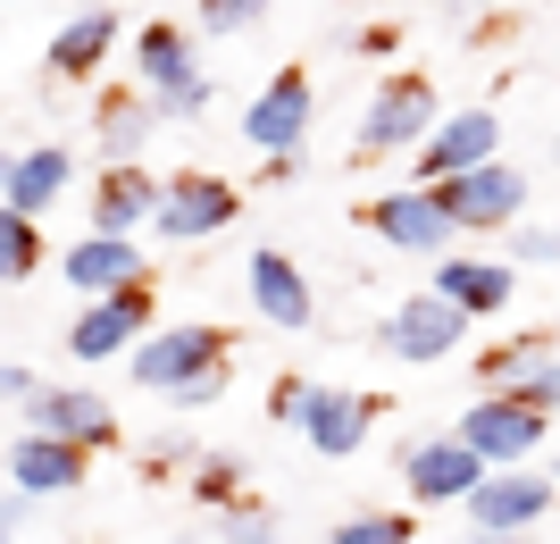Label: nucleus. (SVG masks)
<instances>
[{
	"label": "nucleus",
	"mask_w": 560,
	"mask_h": 544,
	"mask_svg": "<svg viewBox=\"0 0 560 544\" xmlns=\"http://www.w3.org/2000/svg\"><path fill=\"white\" fill-rule=\"evenodd\" d=\"M277 419H284V427H302L310 452H327V461H351V452L369 444V419H376V410L360 403V394H343V385L284 378V385H277Z\"/></svg>",
	"instance_id": "obj_4"
},
{
	"label": "nucleus",
	"mask_w": 560,
	"mask_h": 544,
	"mask_svg": "<svg viewBox=\"0 0 560 544\" xmlns=\"http://www.w3.org/2000/svg\"><path fill=\"white\" fill-rule=\"evenodd\" d=\"M0 394H9V410H18V419H34V403H43L50 385L34 378V369H25V360H9V369H0Z\"/></svg>",
	"instance_id": "obj_30"
},
{
	"label": "nucleus",
	"mask_w": 560,
	"mask_h": 544,
	"mask_svg": "<svg viewBox=\"0 0 560 544\" xmlns=\"http://www.w3.org/2000/svg\"><path fill=\"white\" fill-rule=\"evenodd\" d=\"M310 109H318V93H310L302 68L268 76V84H259V101L243 109V142H252V151H268V160H284V151H302Z\"/></svg>",
	"instance_id": "obj_10"
},
{
	"label": "nucleus",
	"mask_w": 560,
	"mask_h": 544,
	"mask_svg": "<svg viewBox=\"0 0 560 544\" xmlns=\"http://www.w3.org/2000/svg\"><path fill=\"white\" fill-rule=\"evenodd\" d=\"M327 544H410V520H401V511H360V520H343Z\"/></svg>",
	"instance_id": "obj_25"
},
{
	"label": "nucleus",
	"mask_w": 560,
	"mask_h": 544,
	"mask_svg": "<svg viewBox=\"0 0 560 544\" xmlns=\"http://www.w3.org/2000/svg\"><path fill=\"white\" fill-rule=\"evenodd\" d=\"M59 277L84 293V302H109L126 285H142V243H117V235H84L59 252Z\"/></svg>",
	"instance_id": "obj_15"
},
{
	"label": "nucleus",
	"mask_w": 560,
	"mask_h": 544,
	"mask_svg": "<svg viewBox=\"0 0 560 544\" xmlns=\"http://www.w3.org/2000/svg\"><path fill=\"white\" fill-rule=\"evenodd\" d=\"M360 227H369L376 243H394V252H427V261H452V210H444V193H427V185H410V193H376L369 210H360Z\"/></svg>",
	"instance_id": "obj_6"
},
{
	"label": "nucleus",
	"mask_w": 560,
	"mask_h": 544,
	"mask_svg": "<svg viewBox=\"0 0 560 544\" xmlns=\"http://www.w3.org/2000/svg\"><path fill=\"white\" fill-rule=\"evenodd\" d=\"M468 319L460 302H444L435 285H419V293H401L394 310H385V327H376V344L394 360H410V369H435V360H452V352H468Z\"/></svg>",
	"instance_id": "obj_3"
},
{
	"label": "nucleus",
	"mask_w": 560,
	"mask_h": 544,
	"mask_svg": "<svg viewBox=\"0 0 560 544\" xmlns=\"http://www.w3.org/2000/svg\"><path fill=\"white\" fill-rule=\"evenodd\" d=\"M135 68H142V93H176V84H192V34L185 25H167V18H151L135 34Z\"/></svg>",
	"instance_id": "obj_22"
},
{
	"label": "nucleus",
	"mask_w": 560,
	"mask_h": 544,
	"mask_svg": "<svg viewBox=\"0 0 560 544\" xmlns=\"http://www.w3.org/2000/svg\"><path fill=\"white\" fill-rule=\"evenodd\" d=\"M552 486L560 477H536V470H493L477 495H468V520L486 536H527V528L552 511Z\"/></svg>",
	"instance_id": "obj_13"
},
{
	"label": "nucleus",
	"mask_w": 560,
	"mask_h": 544,
	"mask_svg": "<svg viewBox=\"0 0 560 544\" xmlns=\"http://www.w3.org/2000/svg\"><path fill=\"white\" fill-rule=\"evenodd\" d=\"M151 109H160V118H201V109H210V76H192L176 93H151Z\"/></svg>",
	"instance_id": "obj_31"
},
{
	"label": "nucleus",
	"mask_w": 560,
	"mask_h": 544,
	"mask_svg": "<svg viewBox=\"0 0 560 544\" xmlns=\"http://www.w3.org/2000/svg\"><path fill=\"white\" fill-rule=\"evenodd\" d=\"M9 9H34V0H9Z\"/></svg>",
	"instance_id": "obj_35"
},
{
	"label": "nucleus",
	"mask_w": 560,
	"mask_h": 544,
	"mask_svg": "<svg viewBox=\"0 0 560 544\" xmlns=\"http://www.w3.org/2000/svg\"><path fill=\"white\" fill-rule=\"evenodd\" d=\"M435 293L444 302H460L468 319H502L511 310V293H518V277H511V261H435Z\"/></svg>",
	"instance_id": "obj_18"
},
{
	"label": "nucleus",
	"mask_w": 560,
	"mask_h": 544,
	"mask_svg": "<svg viewBox=\"0 0 560 544\" xmlns=\"http://www.w3.org/2000/svg\"><path fill=\"white\" fill-rule=\"evenodd\" d=\"M176 544H201V536H176Z\"/></svg>",
	"instance_id": "obj_36"
},
{
	"label": "nucleus",
	"mask_w": 560,
	"mask_h": 544,
	"mask_svg": "<svg viewBox=\"0 0 560 544\" xmlns=\"http://www.w3.org/2000/svg\"><path fill=\"white\" fill-rule=\"evenodd\" d=\"M493 160H502V118H493V109H444V126H435L427 151H419V185L435 193V185L477 176V167H493Z\"/></svg>",
	"instance_id": "obj_9"
},
{
	"label": "nucleus",
	"mask_w": 560,
	"mask_h": 544,
	"mask_svg": "<svg viewBox=\"0 0 560 544\" xmlns=\"http://www.w3.org/2000/svg\"><path fill=\"white\" fill-rule=\"evenodd\" d=\"M25 436H59V444L93 452V444L117 436V410L101 394H84V385H50L43 403H34V419H25Z\"/></svg>",
	"instance_id": "obj_16"
},
{
	"label": "nucleus",
	"mask_w": 560,
	"mask_h": 544,
	"mask_svg": "<svg viewBox=\"0 0 560 544\" xmlns=\"http://www.w3.org/2000/svg\"><path fill=\"white\" fill-rule=\"evenodd\" d=\"M75 477H84V452L59 444V436H18V444H9V486H18L25 502L34 495H68Z\"/></svg>",
	"instance_id": "obj_19"
},
{
	"label": "nucleus",
	"mask_w": 560,
	"mask_h": 544,
	"mask_svg": "<svg viewBox=\"0 0 560 544\" xmlns=\"http://www.w3.org/2000/svg\"><path fill=\"white\" fill-rule=\"evenodd\" d=\"M34 261H43V235H34V218H9V210H0V268H9V285L34 277Z\"/></svg>",
	"instance_id": "obj_24"
},
{
	"label": "nucleus",
	"mask_w": 560,
	"mask_h": 544,
	"mask_svg": "<svg viewBox=\"0 0 560 544\" xmlns=\"http://www.w3.org/2000/svg\"><path fill=\"white\" fill-rule=\"evenodd\" d=\"M160 201H167V185L151 176V167H135V160L101 167V185H93V235L135 243V227H160Z\"/></svg>",
	"instance_id": "obj_14"
},
{
	"label": "nucleus",
	"mask_w": 560,
	"mask_h": 544,
	"mask_svg": "<svg viewBox=\"0 0 560 544\" xmlns=\"http://www.w3.org/2000/svg\"><path fill=\"white\" fill-rule=\"evenodd\" d=\"M126 369H135L142 394H167L176 410H201V403H218V385H226V335L218 327H160Z\"/></svg>",
	"instance_id": "obj_1"
},
{
	"label": "nucleus",
	"mask_w": 560,
	"mask_h": 544,
	"mask_svg": "<svg viewBox=\"0 0 560 544\" xmlns=\"http://www.w3.org/2000/svg\"><path fill=\"white\" fill-rule=\"evenodd\" d=\"M234 210H243V193H234L226 176H201V167H185V176H167L160 235H167V243H210L218 227H234Z\"/></svg>",
	"instance_id": "obj_11"
},
{
	"label": "nucleus",
	"mask_w": 560,
	"mask_h": 544,
	"mask_svg": "<svg viewBox=\"0 0 560 544\" xmlns=\"http://www.w3.org/2000/svg\"><path fill=\"white\" fill-rule=\"evenodd\" d=\"M435 193H444V210H452L460 235H511V227H527V176H518L511 160L477 167V176H452V185H435Z\"/></svg>",
	"instance_id": "obj_7"
},
{
	"label": "nucleus",
	"mask_w": 560,
	"mask_h": 544,
	"mask_svg": "<svg viewBox=\"0 0 560 544\" xmlns=\"http://www.w3.org/2000/svg\"><path fill=\"white\" fill-rule=\"evenodd\" d=\"M552 477H560V470H552Z\"/></svg>",
	"instance_id": "obj_38"
},
{
	"label": "nucleus",
	"mask_w": 560,
	"mask_h": 544,
	"mask_svg": "<svg viewBox=\"0 0 560 544\" xmlns=\"http://www.w3.org/2000/svg\"><path fill=\"white\" fill-rule=\"evenodd\" d=\"M486 477L493 470L460 444V436H419V444L401 452V486H410L419 502H468Z\"/></svg>",
	"instance_id": "obj_12"
},
{
	"label": "nucleus",
	"mask_w": 560,
	"mask_h": 544,
	"mask_svg": "<svg viewBox=\"0 0 560 544\" xmlns=\"http://www.w3.org/2000/svg\"><path fill=\"white\" fill-rule=\"evenodd\" d=\"M268 18V0H201V34H252Z\"/></svg>",
	"instance_id": "obj_26"
},
{
	"label": "nucleus",
	"mask_w": 560,
	"mask_h": 544,
	"mask_svg": "<svg viewBox=\"0 0 560 544\" xmlns=\"http://www.w3.org/2000/svg\"><path fill=\"white\" fill-rule=\"evenodd\" d=\"M226 544H277V536H268V520H252V511H243V520H226Z\"/></svg>",
	"instance_id": "obj_32"
},
{
	"label": "nucleus",
	"mask_w": 560,
	"mask_h": 544,
	"mask_svg": "<svg viewBox=\"0 0 560 544\" xmlns=\"http://www.w3.org/2000/svg\"><path fill=\"white\" fill-rule=\"evenodd\" d=\"M468 544H527V536H486V528H477V536H468Z\"/></svg>",
	"instance_id": "obj_34"
},
{
	"label": "nucleus",
	"mask_w": 560,
	"mask_h": 544,
	"mask_svg": "<svg viewBox=\"0 0 560 544\" xmlns=\"http://www.w3.org/2000/svg\"><path fill=\"white\" fill-rule=\"evenodd\" d=\"M552 344H544V335H518V344H502V352H486L477 360V385H486V394H527V403H536L544 394V378H552Z\"/></svg>",
	"instance_id": "obj_23"
},
{
	"label": "nucleus",
	"mask_w": 560,
	"mask_h": 544,
	"mask_svg": "<svg viewBox=\"0 0 560 544\" xmlns=\"http://www.w3.org/2000/svg\"><path fill=\"white\" fill-rule=\"evenodd\" d=\"M452 9H468V0H452Z\"/></svg>",
	"instance_id": "obj_37"
},
{
	"label": "nucleus",
	"mask_w": 560,
	"mask_h": 544,
	"mask_svg": "<svg viewBox=\"0 0 560 544\" xmlns=\"http://www.w3.org/2000/svg\"><path fill=\"white\" fill-rule=\"evenodd\" d=\"M511 261H518V268H552V261H560V227H536V218H527V227H511Z\"/></svg>",
	"instance_id": "obj_28"
},
{
	"label": "nucleus",
	"mask_w": 560,
	"mask_h": 544,
	"mask_svg": "<svg viewBox=\"0 0 560 544\" xmlns=\"http://www.w3.org/2000/svg\"><path fill=\"white\" fill-rule=\"evenodd\" d=\"M452 436H460L486 470H527V452L544 444V403H527V394H477Z\"/></svg>",
	"instance_id": "obj_5"
},
{
	"label": "nucleus",
	"mask_w": 560,
	"mask_h": 544,
	"mask_svg": "<svg viewBox=\"0 0 560 544\" xmlns=\"http://www.w3.org/2000/svg\"><path fill=\"white\" fill-rule=\"evenodd\" d=\"M444 126V109H435V84L427 76H385L369 93V109H360V160H394V151H410L419 160L427 151V135Z\"/></svg>",
	"instance_id": "obj_2"
},
{
	"label": "nucleus",
	"mask_w": 560,
	"mask_h": 544,
	"mask_svg": "<svg viewBox=\"0 0 560 544\" xmlns=\"http://www.w3.org/2000/svg\"><path fill=\"white\" fill-rule=\"evenodd\" d=\"M101 126H109V151H135V142L160 126V109H151V93H142V101H126V109H109Z\"/></svg>",
	"instance_id": "obj_27"
},
{
	"label": "nucleus",
	"mask_w": 560,
	"mask_h": 544,
	"mask_svg": "<svg viewBox=\"0 0 560 544\" xmlns=\"http://www.w3.org/2000/svg\"><path fill=\"white\" fill-rule=\"evenodd\" d=\"M243 285H252L259 319H268V327H284V335H302L310 319H318V302H310V285H302V268L284 261V252H252Z\"/></svg>",
	"instance_id": "obj_17"
},
{
	"label": "nucleus",
	"mask_w": 560,
	"mask_h": 544,
	"mask_svg": "<svg viewBox=\"0 0 560 544\" xmlns=\"http://www.w3.org/2000/svg\"><path fill=\"white\" fill-rule=\"evenodd\" d=\"M59 193H68V151L59 142H34V151L9 160V218H43Z\"/></svg>",
	"instance_id": "obj_21"
},
{
	"label": "nucleus",
	"mask_w": 560,
	"mask_h": 544,
	"mask_svg": "<svg viewBox=\"0 0 560 544\" xmlns=\"http://www.w3.org/2000/svg\"><path fill=\"white\" fill-rule=\"evenodd\" d=\"M234 486H243L234 461H201V477H192V495L210 502V511H226V520H234Z\"/></svg>",
	"instance_id": "obj_29"
},
{
	"label": "nucleus",
	"mask_w": 560,
	"mask_h": 544,
	"mask_svg": "<svg viewBox=\"0 0 560 544\" xmlns=\"http://www.w3.org/2000/svg\"><path fill=\"white\" fill-rule=\"evenodd\" d=\"M544 410H560V360H552V378H544V394H536Z\"/></svg>",
	"instance_id": "obj_33"
},
{
	"label": "nucleus",
	"mask_w": 560,
	"mask_h": 544,
	"mask_svg": "<svg viewBox=\"0 0 560 544\" xmlns=\"http://www.w3.org/2000/svg\"><path fill=\"white\" fill-rule=\"evenodd\" d=\"M151 293L142 285H126V293H109V302H84L75 310V327H68V360H84V369H101V360H135L142 344H151Z\"/></svg>",
	"instance_id": "obj_8"
},
{
	"label": "nucleus",
	"mask_w": 560,
	"mask_h": 544,
	"mask_svg": "<svg viewBox=\"0 0 560 544\" xmlns=\"http://www.w3.org/2000/svg\"><path fill=\"white\" fill-rule=\"evenodd\" d=\"M109 50H117V18H109V9H84V18H68L59 34H50L43 68H50V76H68V84H75V76H93L101 59H109Z\"/></svg>",
	"instance_id": "obj_20"
}]
</instances>
